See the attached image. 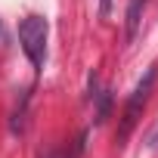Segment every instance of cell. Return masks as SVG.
<instances>
[{
    "label": "cell",
    "instance_id": "6da1fadb",
    "mask_svg": "<svg viewBox=\"0 0 158 158\" xmlns=\"http://www.w3.org/2000/svg\"><path fill=\"white\" fill-rule=\"evenodd\" d=\"M47 31H50V25H47L44 16H28V19H22V25H19L22 50H25V56L31 59L34 68H44V56H47Z\"/></svg>",
    "mask_w": 158,
    "mask_h": 158
},
{
    "label": "cell",
    "instance_id": "7a4b0ae2",
    "mask_svg": "<svg viewBox=\"0 0 158 158\" xmlns=\"http://www.w3.org/2000/svg\"><path fill=\"white\" fill-rule=\"evenodd\" d=\"M155 77H158V65H152V68L146 71V77L136 84V90H133V96H130V102H127V109H124V115H121V127H118V133H115L118 143H124V139L130 136V130L136 127L139 112H143V106H146V99H149V93H152Z\"/></svg>",
    "mask_w": 158,
    "mask_h": 158
},
{
    "label": "cell",
    "instance_id": "3957f363",
    "mask_svg": "<svg viewBox=\"0 0 158 158\" xmlns=\"http://www.w3.org/2000/svg\"><path fill=\"white\" fill-rule=\"evenodd\" d=\"M143 6H146V0H130V6H127V44H130V40L136 37V31H139Z\"/></svg>",
    "mask_w": 158,
    "mask_h": 158
},
{
    "label": "cell",
    "instance_id": "277c9868",
    "mask_svg": "<svg viewBox=\"0 0 158 158\" xmlns=\"http://www.w3.org/2000/svg\"><path fill=\"white\" fill-rule=\"evenodd\" d=\"M99 96V109H96V124H102L106 118H109V112H112V93L106 90V93H96Z\"/></svg>",
    "mask_w": 158,
    "mask_h": 158
},
{
    "label": "cell",
    "instance_id": "5b68a950",
    "mask_svg": "<svg viewBox=\"0 0 158 158\" xmlns=\"http://www.w3.org/2000/svg\"><path fill=\"white\" fill-rule=\"evenodd\" d=\"M112 13V0H99V19H109Z\"/></svg>",
    "mask_w": 158,
    "mask_h": 158
}]
</instances>
